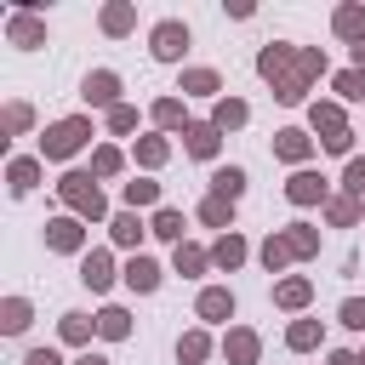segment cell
I'll return each mask as SVG.
<instances>
[{
  "label": "cell",
  "instance_id": "1",
  "mask_svg": "<svg viewBox=\"0 0 365 365\" xmlns=\"http://www.w3.org/2000/svg\"><path fill=\"white\" fill-rule=\"evenodd\" d=\"M314 68H325V57H314V51H302V63H297V68H291V51H285V46H268V51H262V74L274 80V91H279L285 103H297V97H302V80H308Z\"/></svg>",
  "mask_w": 365,
  "mask_h": 365
},
{
  "label": "cell",
  "instance_id": "2",
  "mask_svg": "<svg viewBox=\"0 0 365 365\" xmlns=\"http://www.w3.org/2000/svg\"><path fill=\"white\" fill-rule=\"evenodd\" d=\"M80 143H86V120H63V125H51V131H46V143H40V148H46L51 160H63V154H74Z\"/></svg>",
  "mask_w": 365,
  "mask_h": 365
},
{
  "label": "cell",
  "instance_id": "3",
  "mask_svg": "<svg viewBox=\"0 0 365 365\" xmlns=\"http://www.w3.org/2000/svg\"><path fill=\"white\" fill-rule=\"evenodd\" d=\"M182 46H188V29H182V23H160V29H154V57H160V63L182 57Z\"/></svg>",
  "mask_w": 365,
  "mask_h": 365
},
{
  "label": "cell",
  "instance_id": "4",
  "mask_svg": "<svg viewBox=\"0 0 365 365\" xmlns=\"http://www.w3.org/2000/svg\"><path fill=\"white\" fill-rule=\"evenodd\" d=\"M63 194H68L80 211H91V217L103 211V194H97V182H91V177H63Z\"/></svg>",
  "mask_w": 365,
  "mask_h": 365
},
{
  "label": "cell",
  "instance_id": "5",
  "mask_svg": "<svg viewBox=\"0 0 365 365\" xmlns=\"http://www.w3.org/2000/svg\"><path fill=\"white\" fill-rule=\"evenodd\" d=\"M314 125L325 131V148H348V131H342V120H336V108H314Z\"/></svg>",
  "mask_w": 365,
  "mask_h": 365
},
{
  "label": "cell",
  "instance_id": "6",
  "mask_svg": "<svg viewBox=\"0 0 365 365\" xmlns=\"http://www.w3.org/2000/svg\"><path fill=\"white\" fill-rule=\"evenodd\" d=\"M211 188H217V200H240V188H245V171H240V165H222V171L211 177Z\"/></svg>",
  "mask_w": 365,
  "mask_h": 365
},
{
  "label": "cell",
  "instance_id": "7",
  "mask_svg": "<svg viewBox=\"0 0 365 365\" xmlns=\"http://www.w3.org/2000/svg\"><path fill=\"white\" fill-rule=\"evenodd\" d=\"M319 194H325V182H319L314 171H297V177H291V200H297V205H308V200H319Z\"/></svg>",
  "mask_w": 365,
  "mask_h": 365
},
{
  "label": "cell",
  "instance_id": "8",
  "mask_svg": "<svg viewBox=\"0 0 365 365\" xmlns=\"http://www.w3.org/2000/svg\"><path fill=\"white\" fill-rule=\"evenodd\" d=\"M125 279H131V285H137V291H154V285H160V268H154V262H148V257H137V262H131V268H125Z\"/></svg>",
  "mask_w": 365,
  "mask_h": 365
},
{
  "label": "cell",
  "instance_id": "9",
  "mask_svg": "<svg viewBox=\"0 0 365 365\" xmlns=\"http://www.w3.org/2000/svg\"><path fill=\"white\" fill-rule=\"evenodd\" d=\"M188 154H217V125H188Z\"/></svg>",
  "mask_w": 365,
  "mask_h": 365
},
{
  "label": "cell",
  "instance_id": "10",
  "mask_svg": "<svg viewBox=\"0 0 365 365\" xmlns=\"http://www.w3.org/2000/svg\"><path fill=\"white\" fill-rule=\"evenodd\" d=\"M200 314H205V319H222V314H234V297H228V291H205V297H200Z\"/></svg>",
  "mask_w": 365,
  "mask_h": 365
},
{
  "label": "cell",
  "instance_id": "11",
  "mask_svg": "<svg viewBox=\"0 0 365 365\" xmlns=\"http://www.w3.org/2000/svg\"><path fill=\"white\" fill-rule=\"evenodd\" d=\"M114 86H120L114 74H91V80H86V97H91V103H114Z\"/></svg>",
  "mask_w": 365,
  "mask_h": 365
},
{
  "label": "cell",
  "instance_id": "12",
  "mask_svg": "<svg viewBox=\"0 0 365 365\" xmlns=\"http://www.w3.org/2000/svg\"><path fill=\"white\" fill-rule=\"evenodd\" d=\"M336 34H359V40H365V11H359V6H342V11H336Z\"/></svg>",
  "mask_w": 365,
  "mask_h": 365
},
{
  "label": "cell",
  "instance_id": "13",
  "mask_svg": "<svg viewBox=\"0 0 365 365\" xmlns=\"http://www.w3.org/2000/svg\"><path fill=\"white\" fill-rule=\"evenodd\" d=\"M274 148H279L285 160H302V154H308V137H302V131H279V143H274Z\"/></svg>",
  "mask_w": 365,
  "mask_h": 365
},
{
  "label": "cell",
  "instance_id": "14",
  "mask_svg": "<svg viewBox=\"0 0 365 365\" xmlns=\"http://www.w3.org/2000/svg\"><path fill=\"white\" fill-rule=\"evenodd\" d=\"M46 240H51L57 251H74V245H80V228H74V222H51V234H46Z\"/></svg>",
  "mask_w": 365,
  "mask_h": 365
},
{
  "label": "cell",
  "instance_id": "15",
  "mask_svg": "<svg viewBox=\"0 0 365 365\" xmlns=\"http://www.w3.org/2000/svg\"><path fill=\"white\" fill-rule=\"evenodd\" d=\"M80 279L103 291V285H108V257H97V251H91V257H86V274H80Z\"/></svg>",
  "mask_w": 365,
  "mask_h": 365
},
{
  "label": "cell",
  "instance_id": "16",
  "mask_svg": "<svg viewBox=\"0 0 365 365\" xmlns=\"http://www.w3.org/2000/svg\"><path fill=\"white\" fill-rule=\"evenodd\" d=\"M11 40H17V46H40V23L17 17V23H11Z\"/></svg>",
  "mask_w": 365,
  "mask_h": 365
},
{
  "label": "cell",
  "instance_id": "17",
  "mask_svg": "<svg viewBox=\"0 0 365 365\" xmlns=\"http://www.w3.org/2000/svg\"><path fill=\"white\" fill-rule=\"evenodd\" d=\"M11 188H17V194L34 188V160H17V165H11Z\"/></svg>",
  "mask_w": 365,
  "mask_h": 365
},
{
  "label": "cell",
  "instance_id": "18",
  "mask_svg": "<svg viewBox=\"0 0 365 365\" xmlns=\"http://www.w3.org/2000/svg\"><path fill=\"white\" fill-rule=\"evenodd\" d=\"M154 234H165V240H182V217H177V211H160V217H154Z\"/></svg>",
  "mask_w": 365,
  "mask_h": 365
},
{
  "label": "cell",
  "instance_id": "19",
  "mask_svg": "<svg viewBox=\"0 0 365 365\" xmlns=\"http://www.w3.org/2000/svg\"><path fill=\"white\" fill-rule=\"evenodd\" d=\"M211 257H217V262H222V268H234V262H240V257H245V245H240V240H222V245H217V251H211Z\"/></svg>",
  "mask_w": 365,
  "mask_h": 365
},
{
  "label": "cell",
  "instance_id": "20",
  "mask_svg": "<svg viewBox=\"0 0 365 365\" xmlns=\"http://www.w3.org/2000/svg\"><path fill=\"white\" fill-rule=\"evenodd\" d=\"M182 86H188V91H217V74H211V68H194Z\"/></svg>",
  "mask_w": 365,
  "mask_h": 365
},
{
  "label": "cell",
  "instance_id": "21",
  "mask_svg": "<svg viewBox=\"0 0 365 365\" xmlns=\"http://www.w3.org/2000/svg\"><path fill=\"white\" fill-rule=\"evenodd\" d=\"M245 120V103H217V125H240Z\"/></svg>",
  "mask_w": 365,
  "mask_h": 365
},
{
  "label": "cell",
  "instance_id": "22",
  "mask_svg": "<svg viewBox=\"0 0 365 365\" xmlns=\"http://www.w3.org/2000/svg\"><path fill=\"white\" fill-rule=\"evenodd\" d=\"M97 325H103V336H125V314H120V308H108Z\"/></svg>",
  "mask_w": 365,
  "mask_h": 365
},
{
  "label": "cell",
  "instance_id": "23",
  "mask_svg": "<svg viewBox=\"0 0 365 365\" xmlns=\"http://www.w3.org/2000/svg\"><path fill=\"white\" fill-rule=\"evenodd\" d=\"M336 91H342V97H365V74H359V68H354V74H342V80H336Z\"/></svg>",
  "mask_w": 365,
  "mask_h": 365
},
{
  "label": "cell",
  "instance_id": "24",
  "mask_svg": "<svg viewBox=\"0 0 365 365\" xmlns=\"http://www.w3.org/2000/svg\"><path fill=\"white\" fill-rule=\"evenodd\" d=\"M125 200H131V205H148V200H154V182H125Z\"/></svg>",
  "mask_w": 365,
  "mask_h": 365
},
{
  "label": "cell",
  "instance_id": "25",
  "mask_svg": "<svg viewBox=\"0 0 365 365\" xmlns=\"http://www.w3.org/2000/svg\"><path fill=\"white\" fill-rule=\"evenodd\" d=\"M302 297H308V285H302V279H285V285H279V302H291V308H297Z\"/></svg>",
  "mask_w": 365,
  "mask_h": 365
},
{
  "label": "cell",
  "instance_id": "26",
  "mask_svg": "<svg viewBox=\"0 0 365 365\" xmlns=\"http://www.w3.org/2000/svg\"><path fill=\"white\" fill-rule=\"evenodd\" d=\"M103 23H108V34H120V29L131 23V11H125V6H108V17H103Z\"/></svg>",
  "mask_w": 365,
  "mask_h": 365
},
{
  "label": "cell",
  "instance_id": "27",
  "mask_svg": "<svg viewBox=\"0 0 365 365\" xmlns=\"http://www.w3.org/2000/svg\"><path fill=\"white\" fill-rule=\"evenodd\" d=\"M114 240L131 245V240H137V217H114Z\"/></svg>",
  "mask_w": 365,
  "mask_h": 365
},
{
  "label": "cell",
  "instance_id": "28",
  "mask_svg": "<svg viewBox=\"0 0 365 365\" xmlns=\"http://www.w3.org/2000/svg\"><path fill=\"white\" fill-rule=\"evenodd\" d=\"M23 325H29V308L11 302V308H6V331H23Z\"/></svg>",
  "mask_w": 365,
  "mask_h": 365
},
{
  "label": "cell",
  "instance_id": "29",
  "mask_svg": "<svg viewBox=\"0 0 365 365\" xmlns=\"http://www.w3.org/2000/svg\"><path fill=\"white\" fill-rule=\"evenodd\" d=\"M314 336H319L314 325H291V348H314Z\"/></svg>",
  "mask_w": 365,
  "mask_h": 365
},
{
  "label": "cell",
  "instance_id": "30",
  "mask_svg": "<svg viewBox=\"0 0 365 365\" xmlns=\"http://www.w3.org/2000/svg\"><path fill=\"white\" fill-rule=\"evenodd\" d=\"M154 120H160V125H177V120H182V108H177V103H160V108H154Z\"/></svg>",
  "mask_w": 365,
  "mask_h": 365
},
{
  "label": "cell",
  "instance_id": "31",
  "mask_svg": "<svg viewBox=\"0 0 365 365\" xmlns=\"http://www.w3.org/2000/svg\"><path fill=\"white\" fill-rule=\"evenodd\" d=\"M177 354H182V359H200V354H205V336H182V348H177Z\"/></svg>",
  "mask_w": 365,
  "mask_h": 365
},
{
  "label": "cell",
  "instance_id": "32",
  "mask_svg": "<svg viewBox=\"0 0 365 365\" xmlns=\"http://www.w3.org/2000/svg\"><path fill=\"white\" fill-rule=\"evenodd\" d=\"M342 319H348L354 331H365V302H348V308H342Z\"/></svg>",
  "mask_w": 365,
  "mask_h": 365
},
{
  "label": "cell",
  "instance_id": "33",
  "mask_svg": "<svg viewBox=\"0 0 365 365\" xmlns=\"http://www.w3.org/2000/svg\"><path fill=\"white\" fill-rule=\"evenodd\" d=\"M348 188H354V194H365V160H354V165H348Z\"/></svg>",
  "mask_w": 365,
  "mask_h": 365
},
{
  "label": "cell",
  "instance_id": "34",
  "mask_svg": "<svg viewBox=\"0 0 365 365\" xmlns=\"http://www.w3.org/2000/svg\"><path fill=\"white\" fill-rule=\"evenodd\" d=\"M228 348H234V359H251V354H257V342H251V336H234Z\"/></svg>",
  "mask_w": 365,
  "mask_h": 365
},
{
  "label": "cell",
  "instance_id": "35",
  "mask_svg": "<svg viewBox=\"0 0 365 365\" xmlns=\"http://www.w3.org/2000/svg\"><path fill=\"white\" fill-rule=\"evenodd\" d=\"M29 365H57V354H51V348H34V354H29Z\"/></svg>",
  "mask_w": 365,
  "mask_h": 365
},
{
  "label": "cell",
  "instance_id": "36",
  "mask_svg": "<svg viewBox=\"0 0 365 365\" xmlns=\"http://www.w3.org/2000/svg\"><path fill=\"white\" fill-rule=\"evenodd\" d=\"M354 63H359V68H365V40H359V46H354Z\"/></svg>",
  "mask_w": 365,
  "mask_h": 365
},
{
  "label": "cell",
  "instance_id": "37",
  "mask_svg": "<svg viewBox=\"0 0 365 365\" xmlns=\"http://www.w3.org/2000/svg\"><path fill=\"white\" fill-rule=\"evenodd\" d=\"M80 365H108V359H97V354H86V359H80Z\"/></svg>",
  "mask_w": 365,
  "mask_h": 365
}]
</instances>
